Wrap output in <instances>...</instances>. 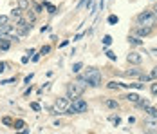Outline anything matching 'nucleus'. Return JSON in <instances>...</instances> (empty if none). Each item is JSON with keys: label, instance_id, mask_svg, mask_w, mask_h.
Wrapping results in <instances>:
<instances>
[{"label": "nucleus", "instance_id": "obj_7", "mask_svg": "<svg viewBox=\"0 0 157 134\" xmlns=\"http://www.w3.org/2000/svg\"><path fill=\"white\" fill-rule=\"evenodd\" d=\"M126 62H128L130 65H141L143 63V55L137 53V51H130V53L126 55Z\"/></svg>", "mask_w": 157, "mask_h": 134}, {"label": "nucleus", "instance_id": "obj_34", "mask_svg": "<svg viewBox=\"0 0 157 134\" xmlns=\"http://www.w3.org/2000/svg\"><path fill=\"white\" fill-rule=\"evenodd\" d=\"M7 22H11V18H9V16L0 15V26H2V24H7Z\"/></svg>", "mask_w": 157, "mask_h": 134}, {"label": "nucleus", "instance_id": "obj_19", "mask_svg": "<svg viewBox=\"0 0 157 134\" xmlns=\"http://www.w3.org/2000/svg\"><path fill=\"white\" fill-rule=\"evenodd\" d=\"M144 112H146V116H152V118L157 120V107H154V105H148V107L144 109Z\"/></svg>", "mask_w": 157, "mask_h": 134}, {"label": "nucleus", "instance_id": "obj_3", "mask_svg": "<svg viewBox=\"0 0 157 134\" xmlns=\"http://www.w3.org/2000/svg\"><path fill=\"white\" fill-rule=\"evenodd\" d=\"M85 89H87V85L76 80V82H72V83H67V87H65V96L72 102V100H76L79 96H83Z\"/></svg>", "mask_w": 157, "mask_h": 134}, {"label": "nucleus", "instance_id": "obj_27", "mask_svg": "<svg viewBox=\"0 0 157 134\" xmlns=\"http://www.w3.org/2000/svg\"><path fill=\"white\" fill-rule=\"evenodd\" d=\"M139 82H143V83H148V82H152V76L150 75H139Z\"/></svg>", "mask_w": 157, "mask_h": 134}, {"label": "nucleus", "instance_id": "obj_29", "mask_svg": "<svg viewBox=\"0 0 157 134\" xmlns=\"http://www.w3.org/2000/svg\"><path fill=\"white\" fill-rule=\"evenodd\" d=\"M150 92L157 96V80H152V85H150Z\"/></svg>", "mask_w": 157, "mask_h": 134}, {"label": "nucleus", "instance_id": "obj_5", "mask_svg": "<svg viewBox=\"0 0 157 134\" xmlns=\"http://www.w3.org/2000/svg\"><path fill=\"white\" fill-rule=\"evenodd\" d=\"M130 33L132 35H136V36H141V38H144V36H150L152 33H154V27H148V26H134L132 29H130Z\"/></svg>", "mask_w": 157, "mask_h": 134}, {"label": "nucleus", "instance_id": "obj_11", "mask_svg": "<svg viewBox=\"0 0 157 134\" xmlns=\"http://www.w3.org/2000/svg\"><path fill=\"white\" fill-rule=\"evenodd\" d=\"M103 105L110 109V111H117L119 109V102L117 100H112V98H103Z\"/></svg>", "mask_w": 157, "mask_h": 134}, {"label": "nucleus", "instance_id": "obj_38", "mask_svg": "<svg viewBox=\"0 0 157 134\" xmlns=\"http://www.w3.org/2000/svg\"><path fill=\"white\" fill-rule=\"evenodd\" d=\"M33 76H34V75H27L25 78H24V83H27V85H29V82L33 80Z\"/></svg>", "mask_w": 157, "mask_h": 134}, {"label": "nucleus", "instance_id": "obj_15", "mask_svg": "<svg viewBox=\"0 0 157 134\" xmlns=\"http://www.w3.org/2000/svg\"><path fill=\"white\" fill-rule=\"evenodd\" d=\"M42 6L47 9L49 15H56V13H58V7H56V6H52V4H49L47 0H44V2H42Z\"/></svg>", "mask_w": 157, "mask_h": 134}, {"label": "nucleus", "instance_id": "obj_24", "mask_svg": "<svg viewBox=\"0 0 157 134\" xmlns=\"http://www.w3.org/2000/svg\"><path fill=\"white\" fill-rule=\"evenodd\" d=\"M107 22H109L110 26H116V24L119 22V16H117V15H109V18H107Z\"/></svg>", "mask_w": 157, "mask_h": 134}, {"label": "nucleus", "instance_id": "obj_45", "mask_svg": "<svg viewBox=\"0 0 157 134\" xmlns=\"http://www.w3.org/2000/svg\"><path fill=\"white\" fill-rule=\"evenodd\" d=\"M49 29H51L49 26H44V27H42V29H40V31H42V33H45V31H49Z\"/></svg>", "mask_w": 157, "mask_h": 134}, {"label": "nucleus", "instance_id": "obj_14", "mask_svg": "<svg viewBox=\"0 0 157 134\" xmlns=\"http://www.w3.org/2000/svg\"><path fill=\"white\" fill-rule=\"evenodd\" d=\"M121 87H126V89H136V91H141V89H144V83H143V82H134V83H121Z\"/></svg>", "mask_w": 157, "mask_h": 134}, {"label": "nucleus", "instance_id": "obj_16", "mask_svg": "<svg viewBox=\"0 0 157 134\" xmlns=\"http://www.w3.org/2000/svg\"><path fill=\"white\" fill-rule=\"evenodd\" d=\"M107 89H109V91H121L123 87H121V83H119V82L110 80V82H107Z\"/></svg>", "mask_w": 157, "mask_h": 134}, {"label": "nucleus", "instance_id": "obj_6", "mask_svg": "<svg viewBox=\"0 0 157 134\" xmlns=\"http://www.w3.org/2000/svg\"><path fill=\"white\" fill-rule=\"evenodd\" d=\"M69 105H71V100H69L67 96H62V98H58V100L54 102V109L60 111L62 114H65V111L69 109Z\"/></svg>", "mask_w": 157, "mask_h": 134}, {"label": "nucleus", "instance_id": "obj_20", "mask_svg": "<svg viewBox=\"0 0 157 134\" xmlns=\"http://www.w3.org/2000/svg\"><path fill=\"white\" fill-rule=\"evenodd\" d=\"M148 105H152V102H150L148 98H141V100H139V102L136 104V107H137V109H143V111H144V109H146Z\"/></svg>", "mask_w": 157, "mask_h": 134}, {"label": "nucleus", "instance_id": "obj_23", "mask_svg": "<svg viewBox=\"0 0 157 134\" xmlns=\"http://www.w3.org/2000/svg\"><path fill=\"white\" fill-rule=\"evenodd\" d=\"M29 6H31V2H29V0H18V7H20V9H24V11H25V9H29Z\"/></svg>", "mask_w": 157, "mask_h": 134}, {"label": "nucleus", "instance_id": "obj_22", "mask_svg": "<svg viewBox=\"0 0 157 134\" xmlns=\"http://www.w3.org/2000/svg\"><path fill=\"white\" fill-rule=\"evenodd\" d=\"M109 121L114 125V127H119V123H121V118L117 116V114H112V116H109Z\"/></svg>", "mask_w": 157, "mask_h": 134}, {"label": "nucleus", "instance_id": "obj_46", "mask_svg": "<svg viewBox=\"0 0 157 134\" xmlns=\"http://www.w3.org/2000/svg\"><path fill=\"white\" fill-rule=\"evenodd\" d=\"M154 13H155V16H157V0H155V6H154Z\"/></svg>", "mask_w": 157, "mask_h": 134}, {"label": "nucleus", "instance_id": "obj_17", "mask_svg": "<svg viewBox=\"0 0 157 134\" xmlns=\"http://www.w3.org/2000/svg\"><path fill=\"white\" fill-rule=\"evenodd\" d=\"M24 15V9H20V7H18V6H16L15 9H13V11H11V13H9V18H11V20H13V22H15L16 18H20V16Z\"/></svg>", "mask_w": 157, "mask_h": 134}, {"label": "nucleus", "instance_id": "obj_10", "mask_svg": "<svg viewBox=\"0 0 157 134\" xmlns=\"http://www.w3.org/2000/svg\"><path fill=\"white\" fill-rule=\"evenodd\" d=\"M11 33H15V24L13 22H7V24H2L0 26V36L11 35Z\"/></svg>", "mask_w": 157, "mask_h": 134}, {"label": "nucleus", "instance_id": "obj_35", "mask_svg": "<svg viewBox=\"0 0 157 134\" xmlns=\"http://www.w3.org/2000/svg\"><path fill=\"white\" fill-rule=\"evenodd\" d=\"M150 76H152V80H157V65H155V67H152V71H150Z\"/></svg>", "mask_w": 157, "mask_h": 134}, {"label": "nucleus", "instance_id": "obj_31", "mask_svg": "<svg viewBox=\"0 0 157 134\" xmlns=\"http://www.w3.org/2000/svg\"><path fill=\"white\" fill-rule=\"evenodd\" d=\"M7 67H9V62H0V75L4 71H7Z\"/></svg>", "mask_w": 157, "mask_h": 134}, {"label": "nucleus", "instance_id": "obj_41", "mask_svg": "<svg viewBox=\"0 0 157 134\" xmlns=\"http://www.w3.org/2000/svg\"><path fill=\"white\" fill-rule=\"evenodd\" d=\"M83 35H87V33H78V35L74 36V42H76V40H81V38H83Z\"/></svg>", "mask_w": 157, "mask_h": 134}, {"label": "nucleus", "instance_id": "obj_2", "mask_svg": "<svg viewBox=\"0 0 157 134\" xmlns=\"http://www.w3.org/2000/svg\"><path fill=\"white\" fill-rule=\"evenodd\" d=\"M136 24L137 26H148V27H157V16L154 13V9H144L139 15L136 16Z\"/></svg>", "mask_w": 157, "mask_h": 134}, {"label": "nucleus", "instance_id": "obj_18", "mask_svg": "<svg viewBox=\"0 0 157 134\" xmlns=\"http://www.w3.org/2000/svg\"><path fill=\"white\" fill-rule=\"evenodd\" d=\"M31 6H33V11H34L38 16L44 13V6H42V2H31Z\"/></svg>", "mask_w": 157, "mask_h": 134}, {"label": "nucleus", "instance_id": "obj_13", "mask_svg": "<svg viewBox=\"0 0 157 134\" xmlns=\"http://www.w3.org/2000/svg\"><path fill=\"white\" fill-rule=\"evenodd\" d=\"M123 98H125L128 104H134V105H136L137 102H139V100H141V96H139L137 92H128V94H125Z\"/></svg>", "mask_w": 157, "mask_h": 134}, {"label": "nucleus", "instance_id": "obj_28", "mask_svg": "<svg viewBox=\"0 0 157 134\" xmlns=\"http://www.w3.org/2000/svg\"><path fill=\"white\" fill-rule=\"evenodd\" d=\"M38 53H40L42 56H45V55H49V53H51V45H44V47H42V49H40Z\"/></svg>", "mask_w": 157, "mask_h": 134}, {"label": "nucleus", "instance_id": "obj_21", "mask_svg": "<svg viewBox=\"0 0 157 134\" xmlns=\"http://www.w3.org/2000/svg\"><path fill=\"white\" fill-rule=\"evenodd\" d=\"M24 127H25V121H24V120H15L11 129H15V131H22Z\"/></svg>", "mask_w": 157, "mask_h": 134}, {"label": "nucleus", "instance_id": "obj_9", "mask_svg": "<svg viewBox=\"0 0 157 134\" xmlns=\"http://www.w3.org/2000/svg\"><path fill=\"white\" fill-rule=\"evenodd\" d=\"M144 125L148 127V129H146V132H157V121H155V118L146 116V118H144Z\"/></svg>", "mask_w": 157, "mask_h": 134}, {"label": "nucleus", "instance_id": "obj_40", "mask_svg": "<svg viewBox=\"0 0 157 134\" xmlns=\"http://www.w3.org/2000/svg\"><path fill=\"white\" fill-rule=\"evenodd\" d=\"M150 55H152L154 58H157V47H152V49H150Z\"/></svg>", "mask_w": 157, "mask_h": 134}, {"label": "nucleus", "instance_id": "obj_37", "mask_svg": "<svg viewBox=\"0 0 157 134\" xmlns=\"http://www.w3.org/2000/svg\"><path fill=\"white\" fill-rule=\"evenodd\" d=\"M40 56H42L40 53H34V55L31 56V60H33V62H38V60H40Z\"/></svg>", "mask_w": 157, "mask_h": 134}, {"label": "nucleus", "instance_id": "obj_36", "mask_svg": "<svg viewBox=\"0 0 157 134\" xmlns=\"http://www.w3.org/2000/svg\"><path fill=\"white\" fill-rule=\"evenodd\" d=\"M16 82V78H9V80H4V82H0L2 85H7V83H15Z\"/></svg>", "mask_w": 157, "mask_h": 134}, {"label": "nucleus", "instance_id": "obj_32", "mask_svg": "<svg viewBox=\"0 0 157 134\" xmlns=\"http://www.w3.org/2000/svg\"><path fill=\"white\" fill-rule=\"evenodd\" d=\"M31 109H33V111H36V112H40V111H42V105L36 104V102H33V104H31Z\"/></svg>", "mask_w": 157, "mask_h": 134}, {"label": "nucleus", "instance_id": "obj_47", "mask_svg": "<svg viewBox=\"0 0 157 134\" xmlns=\"http://www.w3.org/2000/svg\"><path fill=\"white\" fill-rule=\"evenodd\" d=\"M154 2H155V0H154Z\"/></svg>", "mask_w": 157, "mask_h": 134}, {"label": "nucleus", "instance_id": "obj_12", "mask_svg": "<svg viewBox=\"0 0 157 134\" xmlns=\"http://www.w3.org/2000/svg\"><path fill=\"white\" fill-rule=\"evenodd\" d=\"M143 71L139 69V65H136V67H130V69H126L125 71V76H128V78H139V75H141Z\"/></svg>", "mask_w": 157, "mask_h": 134}, {"label": "nucleus", "instance_id": "obj_26", "mask_svg": "<svg viewBox=\"0 0 157 134\" xmlns=\"http://www.w3.org/2000/svg\"><path fill=\"white\" fill-rule=\"evenodd\" d=\"M13 121H15V120L9 118V116H4V118H2V123H4L6 127H13Z\"/></svg>", "mask_w": 157, "mask_h": 134}, {"label": "nucleus", "instance_id": "obj_42", "mask_svg": "<svg viewBox=\"0 0 157 134\" xmlns=\"http://www.w3.org/2000/svg\"><path fill=\"white\" fill-rule=\"evenodd\" d=\"M29 58H31V56H29V55H25V56H22V60H20V62H22V63H27V62H29Z\"/></svg>", "mask_w": 157, "mask_h": 134}, {"label": "nucleus", "instance_id": "obj_43", "mask_svg": "<svg viewBox=\"0 0 157 134\" xmlns=\"http://www.w3.org/2000/svg\"><path fill=\"white\" fill-rule=\"evenodd\" d=\"M33 92V87L31 85H29V87H27V89H25V92H24V94H25V96H29V94H31Z\"/></svg>", "mask_w": 157, "mask_h": 134}, {"label": "nucleus", "instance_id": "obj_44", "mask_svg": "<svg viewBox=\"0 0 157 134\" xmlns=\"http://www.w3.org/2000/svg\"><path fill=\"white\" fill-rule=\"evenodd\" d=\"M128 123H130V125H132V123H136V118H134V116H130V118H128Z\"/></svg>", "mask_w": 157, "mask_h": 134}, {"label": "nucleus", "instance_id": "obj_4", "mask_svg": "<svg viewBox=\"0 0 157 134\" xmlns=\"http://www.w3.org/2000/svg\"><path fill=\"white\" fill-rule=\"evenodd\" d=\"M87 109H89L87 100H83V98L79 96V98H76V100L71 102L69 109L65 111V114H81V112H87Z\"/></svg>", "mask_w": 157, "mask_h": 134}, {"label": "nucleus", "instance_id": "obj_30", "mask_svg": "<svg viewBox=\"0 0 157 134\" xmlns=\"http://www.w3.org/2000/svg\"><path fill=\"white\" fill-rule=\"evenodd\" d=\"M110 44H112V36H110V35H105V36H103V45L109 47Z\"/></svg>", "mask_w": 157, "mask_h": 134}, {"label": "nucleus", "instance_id": "obj_1", "mask_svg": "<svg viewBox=\"0 0 157 134\" xmlns=\"http://www.w3.org/2000/svg\"><path fill=\"white\" fill-rule=\"evenodd\" d=\"M83 76H85L89 87H99L103 83V75H101V71L98 67H87Z\"/></svg>", "mask_w": 157, "mask_h": 134}, {"label": "nucleus", "instance_id": "obj_25", "mask_svg": "<svg viewBox=\"0 0 157 134\" xmlns=\"http://www.w3.org/2000/svg\"><path fill=\"white\" fill-rule=\"evenodd\" d=\"M81 69H83V63H81V62H76V63L72 65V73H74V75H78Z\"/></svg>", "mask_w": 157, "mask_h": 134}, {"label": "nucleus", "instance_id": "obj_33", "mask_svg": "<svg viewBox=\"0 0 157 134\" xmlns=\"http://www.w3.org/2000/svg\"><path fill=\"white\" fill-rule=\"evenodd\" d=\"M105 55H107V56H109L110 60H117V55H114V53H112L110 49H107V51H105Z\"/></svg>", "mask_w": 157, "mask_h": 134}, {"label": "nucleus", "instance_id": "obj_39", "mask_svg": "<svg viewBox=\"0 0 157 134\" xmlns=\"http://www.w3.org/2000/svg\"><path fill=\"white\" fill-rule=\"evenodd\" d=\"M103 7H105V0H99V4H98V9H99V11H103Z\"/></svg>", "mask_w": 157, "mask_h": 134}, {"label": "nucleus", "instance_id": "obj_8", "mask_svg": "<svg viewBox=\"0 0 157 134\" xmlns=\"http://www.w3.org/2000/svg\"><path fill=\"white\" fill-rule=\"evenodd\" d=\"M126 42L132 45V47H143V45H144V40H143L141 36H136V35H132V33L128 35Z\"/></svg>", "mask_w": 157, "mask_h": 134}]
</instances>
